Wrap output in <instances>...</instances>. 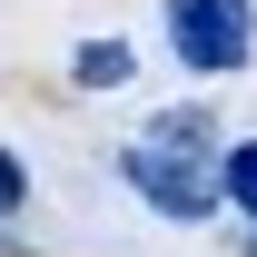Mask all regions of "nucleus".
Listing matches in <instances>:
<instances>
[{
	"mask_svg": "<svg viewBox=\"0 0 257 257\" xmlns=\"http://www.w3.org/2000/svg\"><path fill=\"white\" fill-rule=\"evenodd\" d=\"M218 128H208V109H168V119H149L139 139L119 149V178L149 208H168V218H208L218 208Z\"/></svg>",
	"mask_w": 257,
	"mask_h": 257,
	"instance_id": "1",
	"label": "nucleus"
},
{
	"mask_svg": "<svg viewBox=\"0 0 257 257\" xmlns=\"http://www.w3.org/2000/svg\"><path fill=\"white\" fill-rule=\"evenodd\" d=\"M168 50L198 79H237L257 50V10L247 0H168Z\"/></svg>",
	"mask_w": 257,
	"mask_h": 257,
	"instance_id": "2",
	"label": "nucleus"
},
{
	"mask_svg": "<svg viewBox=\"0 0 257 257\" xmlns=\"http://www.w3.org/2000/svg\"><path fill=\"white\" fill-rule=\"evenodd\" d=\"M128 69H139L128 40H79V50H69V79H79V89H128Z\"/></svg>",
	"mask_w": 257,
	"mask_h": 257,
	"instance_id": "3",
	"label": "nucleus"
},
{
	"mask_svg": "<svg viewBox=\"0 0 257 257\" xmlns=\"http://www.w3.org/2000/svg\"><path fill=\"white\" fill-rule=\"evenodd\" d=\"M218 198L257 218V139H218Z\"/></svg>",
	"mask_w": 257,
	"mask_h": 257,
	"instance_id": "4",
	"label": "nucleus"
},
{
	"mask_svg": "<svg viewBox=\"0 0 257 257\" xmlns=\"http://www.w3.org/2000/svg\"><path fill=\"white\" fill-rule=\"evenodd\" d=\"M20 198H30V168H20V159H10V149H0V227L20 218Z\"/></svg>",
	"mask_w": 257,
	"mask_h": 257,
	"instance_id": "5",
	"label": "nucleus"
}]
</instances>
